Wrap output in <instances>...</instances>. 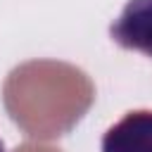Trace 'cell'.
<instances>
[{
    "label": "cell",
    "mask_w": 152,
    "mask_h": 152,
    "mask_svg": "<svg viewBox=\"0 0 152 152\" xmlns=\"http://www.w3.org/2000/svg\"><path fill=\"white\" fill-rule=\"evenodd\" d=\"M102 152H152V109H133L109 126Z\"/></svg>",
    "instance_id": "7a4b0ae2"
},
{
    "label": "cell",
    "mask_w": 152,
    "mask_h": 152,
    "mask_svg": "<svg viewBox=\"0 0 152 152\" xmlns=\"http://www.w3.org/2000/svg\"><path fill=\"white\" fill-rule=\"evenodd\" d=\"M0 152H5V147H2V140H0Z\"/></svg>",
    "instance_id": "3957f363"
},
{
    "label": "cell",
    "mask_w": 152,
    "mask_h": 152,
    "mask_svg": "<svg viewBox=\"0 0 152 152\" xmlns=\"http://www.w3.org/2000/svg\"><path fill=\"white\" fill-rule=\"evenodd\" d=\"M109 36L116 45L152 57V0H128L112 21Z\"/></svg>",
    "instance_id": "6da1fadb"
}]
</instances>
